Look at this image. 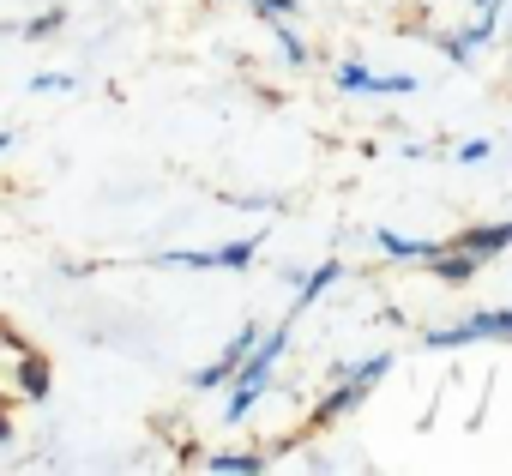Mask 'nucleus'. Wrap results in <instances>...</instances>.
<instances>
[{"instance_id":"f257e3e1","label":"nucleus","mask_w":512,"mask_h":476,"mask_svg":"<svg viewBox=\"0 0 512 476\" xmlns=\"http://www.w3.org/2000/svg\"><path fill=\"white\" fill-rule=\"evenodd\" d=\"M49 392H55L49 356L0 320V404H49Z\"/></svg>"},{"instance_id":"f03ea898","label":"nucleus","mask_w":512,"mask_h":476,"mask_svg":"<svg viewBox=\"0 0 512 476\" xmlns=\"http://www.w3.org/2000/svg\"><path fill=\"white\" fill-rule=\"evenodd\" d=\"M290 350V326H278V332H266V338H253V350L241 356V368L229 374V404H223V422H241L253 404H260V392L272 386V368H278V356Z\"/></svg>"},{"instance_id":"7ed1b4c3","label":"nucleus","mask_w":512,"mask_h":476,"mask_svg":"<svg viewBox=\"0 0 512 476\" xmlns=\"http://www.w3.org/2000/svg\"><path fill=\"white\" fill-rule=\"evenodd\" d=\"M476 338H506L512 344V308H488V314H464L458 326H434L428 350H458V344H476Z\"/></svg>"},{"instance_id":"20e7f679","label":"nucleus","mask_w":512,"mask_h":476,"mask_svg":"<svg viewBox=\"0 0 512 476\" xmlns=\"http://www.w3.org/2000/svg\"><path fill=\"white\" fill-rule=\"evenodd\" d=\"M338 91H350V97H404V91H416V79L410 73H368L362 61H344L338 67Z\"/></svg>"},{"instance_id":"39448f33","label":"nucleus","mask_w":512,"mask_h":476,"mask_svg":"<svg viewBox=\"0 0 512 476\" xmlns=\"http://www.w3.org/2000/svg\"><path fill=\"white\" fill-rule=\"evenodd\" d=\"M253 338H260V326H241V332L223 344V356H217V362H205V368L193 374V386H199V392H211V386H229V374L241 368V356L253 350Z\"/></svg>"},{"instance_id":"423d86ee","label":"nucleus","mask_w":512,"mask_h":476,"mask_svg":"<svg viewBox=\"0 0 512 476\" xmlns=\"http://www.w3.org/2000/svg\"><path fill=\"white\" fill-rule=\"evenodd\" d=\"M422 266H428V272H434L440 284H470V278H476V272H482L488 260H482V254H470L464 242H452V248H434V254L422 260Z\"/></svg>"},{"instance_id":"0eeeda50","label":"nucleus","mask_w":512,"mask_h":476,"mask_svg":"<svg viewBox=\"0 0 512 476\" xmlns=\"http://www.w3.org/2000/svg\"><path fill=\"white\" fill-rule=\"evenodd\" d=\"M494 31H500V7H482V19H470V25H464L458 37H446L440 49H446V55H452L458 67H464V61H470V55H476V49H482V43H488Z\"/></svg>"},{"instance_id":"6e6552de","label":"nucleus","mask_w":512,"mask_h":476,"mask_svg":"<svg viewBox=\"0 0 512 476\" xmlns=\"http://www.w3.org/2000/svg\"><path fill=\"white\" fill-rule=\"evenodd\" d=\"M362 398H368V392H362L356 380H338V386H332V392H326V398L314 404V428H332V422H338V416H350V410H356Z\"/></svg>"},{"instance_id":"1a4fd4ad","label":"nucleus","mask_w":512,"mask_h":476,"mask_svg":"<svg viewBox=\"0 0 512 476\" xmlns=\"http://www.w3.org/2000/svg\"><path fill=\"white\" fill-rule=\"evenodd\" d=\"M458 242L470 248V254H482V260H500L506 248H512V223H476V229H464Z\"/></svg>"},{"instance_id":"9d476101","label":"nucleus","mask_w":512,"mask_h":476,"mask_svg":"<svg viewBox=\"0 0 512 476\" xmlns=\"http://www.w3.org/2000/svg\"><path fill=\"white\" fill-rule=\"evenodd\" d=\"M392 362H398L392 350H380V356H368V362H338V368H332V380H356L362 392H374V386L392 374Z\"/></svg>"},{"instance_id":"9b49d317","label":"nucleus","mask_w":512,"mask_h":476,"mask_svg":"<svg viewBox=\"0 0 512 476\" xmlns=\"http://www.w3.org/2000/svg\"><path fill=\"white\" fill-rule=\"evenodd\" d=\"M272 464V452H211L205 458V470H217V476H260Z\"/></svg>"},{"instance_id":"f8f14e48","label":"nucleus","mask_w":512,"mask_h":476,"mask_svg":"<svg viewBox=\"0 0 512 476\" xmlns=\"http://www.w3.org/2000/svg\"><path fill=\"white\" fill-rule=\"evenodd\" d=\"M338 278H344V260H326L320 272H308V278H296V284H302V296H296V308H290V314H302V308H314V302H320V296H326V290H332Z\"/></svg>"},{"instance_id":"ddd939ff","label":"nucleus","mask_w":512,"mask_h":476,"mask_svg":"<svg viewBox=\"0 0 512 476\" xmlns=\"http://www.w3.org/2000/svg\"><path fill=\"white\" fill-rule=\"evenodd\" d=\"M253 254H260V235H241V242H229V248L211 254V272H247Z\"/></svg>"},{"instance_id":"4468645a","label":"nucleus","mask_w":512,"mask_h":476,"mask_svg":"<svg viewBox=\"0 0 512 476\" xmlns=\"http://www.w3.org/2000/svg\"><path fill=\"white\" fill-rule=\"evenodd\" d=\"M374 242H380L392 260H428V254H434V242H410V235H398V229H380Z\"/></svg>"},{"instance_id":"2eb2a0df","label":"nucleus","mask_w":512,"mask_h":476,"mask_svg":"<svg viewBox=\"0 0 512 476\" xmlns=\"http://www.w3.org/2000/svg\"><path fill=\"white\" fill-rule=\"evenodd\" d=\"M272 31H278V49H284V61H290V67H308V43L290 31V19H278Z\"/></svg>"},{"instance_id":"dca6fc26","label":"nucleus","mask_w":512,"mask_h":476,"mask_svg":"<svg viewBox=\"0 0 512 476\" xmlns=\"http://www.w3.org/2000/svg\"><path fill=\"white\" fill-rule=\"evenodd\" d=\"M61 25H67V13H61V7H49V13H37V19L25 25V37H31V43H43V37H55Z\"/></svg>"},{"instance_id":"f3484780","label":"nucleus","mask_w":512,"mask_h":476,"mask_svg":"<svg viewBox=\"0 0 512 476\" xmlns=\"http://www.w3.org/2000/svg\"><path fill=\"white\" fill-rule=\"evenodd\" d=\"M31 91H37V97H49V91H79V79H73V73H37Z\"/></svg>"},{"instance_id":"a211bd4d","label":"nucleus","mask_w":512,"mask_h":476,"mask_svg":"<svg viewBox=\"0 0 512 476\" xmlns=\"http://www.w3.org/2000/svg\"><path fill=\"white\" fill-rule=\"evenodd\" d=\"M253 13L266 25H278V19H296V0H253Z\"/></svg>"},{"instance_id":"6ab92c4d","label":"nucleus","mask_w":512,"mask_h":476,"mask_svg":"<svg viewBox=\"0 0 512 476\" xmlns=\"http://www.w3.org/2000/svg\"><path fill=\"white\" fill-rule=\"evenodd\" d=\"M488 151H494L488 139H464V145H458V163H488Z\"/></svg>"},{"instance_id":"aec40b11","label":"nucleus","mask_w":512,"mask_h":476,"mask_svg":"<svg viewBox=\"0 0 512 476\" xmlns=\"http://www.w3.org/2000/svg\"><path fill=\"white\" fill-rule=\"evenodd\" d=\"M0 446H13V422L7 416H0Z\"/></svg>"},{"instance_id":"412c9836","label":"nucleus","mask_w":512,"mask_h":476,"mask_svg":"<svg viewBox=\"0 0 512 476\" xmlns=\"http://www.w3.org/2000/svg\"><path fill=\"white\" fill-rule=\"evenodd\" d=\"M7 151H13V133H0V157H7Z\"/></svg>"}]
</instances>
